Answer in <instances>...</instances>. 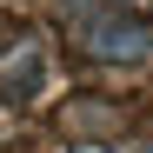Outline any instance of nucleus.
<instances>
[{
  "label": "nucleus",
  "mask_w": 153,
  "mask_h": 153,
  "mask_svg": "<svg viewBox=\"0 0 153 153\" xmlns=\"http://www.w3.org/2000/svg\"><path fill=\"white\" fill-rule=\"evenodd\" d=\"M80 33H87V47L93 53H107V60H133V53H146V27L140 20H126V13H80Z\"/></svg>",
  "instance_id": "obj_1"
},
{
  "label": "nucleus",
  "mask_w": 153,
  "mask_h": 153,
  "mask_svg": "<svg viewBox=\"0 0 153 153\" xmlns=\"http://www.w3.org/2000/svg\"><path fill=\"white\" fill-rule=\"evenodd\" d=\"M20 87H40V53H33V60H20V67L7 73V93H20Z\"/></svg>",
  "instance_id": "obj_2"
}]
</instances>
